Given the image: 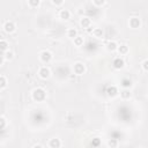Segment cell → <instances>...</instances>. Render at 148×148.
Returning a JSON list of instances; mask_svg holds the SVG:
<instances>
[{
    "label": "cell",
    "instance_id": "obj_25",
    "mask_svg": "<svg viewBox=\"0 0 148 148\" xmlns=\"http://www.w3.org/2000/svg\"><path fill=\"white\" fill-rule=\"evenodd\" d=\"M92 3H94L95 6H103V5L105 3V1H104V0H94Z\"/></svg>",
    "mask_w": 148,
    "mask_h": 148
},
{
    "label": "cell",
    "instance_id": "obj_13",
    "mask_svg": "<svg viewBox=\"0 0 148 148\" xmlns=\"http://www.w3.org/2000/svg\"><path fill=\"white\" fill-rule=\"evenodd\" d=\"M8 46H9V44H8V42L6 39H1L0 40V47H1V51L2 52L8 51Z\"/></svg>",
    "mask_w": 148,
    "mask_h": 148
},
{
    "label": "cell",
    "instance_id": "obj_14",
    "mask_svg": "<svg viewBox=\"0 0 148 148\" xmlns=\"http://www.w3.org/2000/svg\"><path fill=\"white\" fill-rule=\"evenodd\" d=\"M106 92H108V95H109V96H116V95H117V92H118V89H117L114 86H111V87H109V88H108Z\"/></svg>",
    "mask_w": 148,
    "mask_h": 148
},
{
    "label": "cell",
    "instance_id": "obj_8",
    "mask_svg": "<svg viewBox=\"0 0 148 148\" xmlns=\"http://www.w3.org/2000/svg\"><path fill=\"white\" fill-rule=\"evenodd\" d=\"M140 24H141V21H140V18H139V17L133 16V17H131V18H130V25H131V28L136 29V28H139V27H140Z\"/></svg>",
    "mask_w": 148,
    "mask_h": 148
},
{
    "label": "cell",
    "instance_id": "obj_11",
    "mask_svg": "<svg viewBox=\"0 0 148 148\" xmlns=\"http://www.w3.org/2000/svg\"><path fill=\"white\" fill-rule=\"evenodd\" d=\"M67 36H68L69 38H72V39H74L75 37H77V31H76V29H75V28H69V29L67 30Z\"/></svg>",
    "mask_w": 148,
    "mask_h": 148
},
{
    "label": "cell",
    "instance_id": "obj_26",
    "mask_svg": "<svg viewBox=\"0 0 148 148\" xmlns=\"http://www.w3.org/2000/svg\"><path fill=\"white\" fill-rule=\"evenodd\" d=\"M141 65H142V68H143V69H145L146 72H148V59H146V60H143Z\"/></svg>",
    "mask_w": 148,
    "mask_h": 148
},
{
    "label": "cell",
    "instance_id": "obj_9",
    "mask_svg": "<svg viewBox=\"0 0 148 148\" xmlns=\"http://www.w3.org/2000/svg\"><path fill=\"white\" fill-rule=\"evenodd\" d=\"M80 24H81V27H83L84 29H88V28H90V25H91V20H90L89 17L84 16V17L81 18Z\"/></svg>",
    "mask_w": 148,
    "mask_h": 148
},
{
    "label": "cell",
    "instance_id": "obj_27",
    "mask_svg": "<svg viewBox=\"0 0 148 148\" xmlns=\"http://www.w3.org/2000/svg\"><path fill=\"white\" fill-rule=\"evenodd\" d=\"M53 5H56V6H60V5H64V1L62 0H60V1H56V0H52L51 1Z\"/></svg>",
    "mask_w": 148,
    "mask_h": 148
},
{
    "label": "cell",
    "instance_id": "obj_28",
    "mask_svg": "<svg viewBox=\"0 0 148 148\" xmlns=\"http://www.w3.org/2000/svg\"><path fill=\"white\" fill-rule=\"evenodd\" d=\"M91 143H95V145H97V143H98V138H95V139L91 141Z\"/></svg>",
    "mask_w": 148,
    "mask_h": 148
},
{
    "label": "cell",
    "instance_id": "obj_6",
    "mask_svg": "<svg viewBox=\"0 0 148 148\" xmlns=\"http://www.w3.org/2000/svg\"><path fill=\"white\" fill-rule=\"evenodd\" d=\"M112 65H113V67H114L116 69H120V68H123V67H124L125 62H124V60H123L120 57H117V58H114V59H113Z\"/></svg>",
    "mask_w": 148,
    "mask_h": 148
},
{
    "label": "cell",
    "instance_id": "obj_3",
    "mask_svg": "<svg viewBox=\"0 0 148 148\" xmlns=\"http://www.w3.org/2000/svg\"><path fill=\"white\" fill-rule=\"evenodd\" d=\"M39 59H40L42 62H49V61L52 59V54H51L50 51L44 50V51H42V52L39 53Z\"/></svg>",
    "mask_w": 148,
    "mask_h": 148
},
{
    "label": "cell",
    "instance_id": "obj_4",
    "mask_svg": "<svg viewBox=\"0 0 148 148\" xmlns=\"http://www.w3.org/2000/svg\"><path fill=\"white\" fill-rule=\"evenodd\" d=\"M86 72V67L82 62H76L74 64V73L77 75H82Z\"/></svg>",
    "mask_w": 148,
    "mask_h": 148
},
{
    "label": "cell",
    "instance_id": "obj_20",
    "mask_svg": "<svg viewBox=\"0 0 148 148\" xmlns=\"http://www.w3.org/2000/svg\"><path fill=\"white\" fill-rule=\"evenodd\" d=\"M120 96H121L124 99H126V98H130V97H131V92H130V89H124V90L120 92Z\"/></svg>",
    "mask_w": 148,
    "mask_h": 148
},
{
    "label": "cell",
    "instance_id": "obj_21",
    "mask_svg": "<svg viewBox=\"0 0 148 148\" xmlns=\"http://www.w3.org/2000/svg\"><path fill=\"white\" fill-rule=\"evenodd\" d=\"M117 49H118V46H117V43H116V42H109V43H108V50L114 51V50H117Z\"/></svg>",
    "mask_w": 148,
    "mask_h": 148
},
{
    "label": "cell",
    "instance_id": "obj_17",
    "mask_svg": "<svg viewBox=\"0 0 148 148\" xmlns=\"http://www.w3.org/2000/svg\"><path fill=\"white\" fill-rule=\"evenodd\" d=\"M73 40H74V44H75L76 46H81V45L83 44V37H82V36H77V37H75Z\"/></svg>",
    "mask_w": 148,
    "mask_h": 148
},
{
    "label": "cell",
    "instance_id": "obj_2",
    "mask_svg": "<svg viewBox=\"0 0 148 148\" xmlns=\"http://www.w3.org/2000/svg\"><path fill=\"white\" fill-rule=\"evenodd\" d=\"M38 75H39L40 79H44V80H45V79H49L50 75H51V71H50L49 67L42 66V67L39 68V71H38Z\"/></svg>",
    "mask_w": 148,
    "mask_h": 148
},
{
    "label": "cell",
    "instance_id": "obj_15",
    "mask_svg": "<svg viewBox=\"0 0 148 148\" xmlns=\"http://www.w3.org/2000/svg\"><path fill=\"white\" fill-rule=\"evenodd\" d=\"M118 52L120 53V54H126L127 52H128V46L127 45H125V44H123V45H120V46H118Z\"/></svg>",
    "mask_w": 148,
    "mask_h": 148
},
{
    "label": "cell",
    "instance_id": "obj_7",
    "mask_svg": "<svg viewBox=\"0 0 148 148\" xmlns=\"http://www.w3.org/2000/svg\"><path fill=\"white\" fill-rule=\"evenodd\" d=\"M60 146H61V141L58 138H52L49 141V147L50 148H60Z\"/></svg>",
    "mask_w": 148,
    "mask_h": 148
},
{
    "label": "cell",
    "instance_id": "obj_22",
    "mask_svg": "<svg viewBox=\"0 0 148 148\" xmlns=\"http://www.w3.org/2000/svg\"><path fill=\"white\" fill-rule=\"evenodd\" d=\"M39 3H40L39 0H29L28 1V5L30 7H37V6H39Z\"/></svg>",
    "mask_w": 148,
    "mask_h": 148
},
{
    "label": "cell",
    "instance_id": "obj_24",
    "mask_svg": "<svg viewBox=\"0 0 148 148\" xmlns=\"http://www.w3.org/2000/svg\"><path fill=\"white\" fill-rule=\"evenodd\" d=\"M0 121H1V130H5V127H6V124H7V121H6V118H5L3 116H1V118H0Z\"/></svg>",
    "mask_w": 148,
    "mask_h": 148
},
{
    "label": "cell",
    "instance_id": "obj_23",
    "mask_svg": "<svg viewBox=\"0 0 148 148\" xmlns=\"http://www.w3.org/2000/svg\"><path fill=\"white\" fill-rule=\"evenodd\" d=\"M108 145H109V147H111V148H116L117 145H118V141H117L116 139H111V140H109Z\"/></svg>",
    "mask_w": 148,
    "mask_h": 148
},
{
    "label": "cell",
    "instance_id": "obj_16",
    "mask_svg": "<svg viewBox=\"0 0 148 148\" xmlns=\"http://www.w3.org/2000/svg\"><path fill=\"white\" fill-rule=\"evenodd\" d=\"M92 35H94L95 37H97V38H101V37L103 36V30H102L101 28H95V29L92 30Z\"/></svg>",
    "mask_w": 148,
    "mask_h": 148
},
{
    "label": "cell",
    "instance_id": "obj_1",
    "mask_svg": "<svg viewBox=\"0 0 148 148\" xmlns=\"http://www.w3.org/2000/svg\"><path fill=\"white\" fill-rule=\"evenodd\" d=\"M46 97V94H45V90L43 88H37L32 91V98L35 101H44Z\"/></svg>",
    "mask_w": 148,
    "mask_h": 148
},
{
    "label": "cell",
    "instance_id": "obj_5",
    "mask_svg": "<svg viewBox=\"0 0 148 148\" xmlns=\"http://www.w3.org/2000/svg\"><path fill=\"white\" fill-rule=\"evenodd\" d=\"M15 23L13 22V21H6L5 23H3V30L6 31V32H13L14 30H15Z\"/></svg>",
    "mask_w": 148,
    "mask_h": 148
},
{
    "label": "cell",
    "instance_id": "obj_29",
    "mask_svg": "<svg viewBox=\"0 0 148 148\" xmlns=\"http://www.w3.org/2000/svg\"><path fill=\"white\" fill-rule=\"evenodd\" d=\"M34 148H43V146H40V145H36Z\"/></svg>",
    "mask_w": 148,
    "mask_h": 148
},
{
    "label": "cell",
    "instance_id": "obj_10",
    "mask_svg": "<svg viewBox=\"0 0 148 148\" xmlns=\"http://www.w3.org/2000/svg\"><path fill=\"white\" fill-rule=\"evenodd\" d=\"M59 16H60V18H62V20H68V18H71V12H69L68 9L64 8V9H61V10L59 12Z\"/></svg>",
    "mask_w": 148,
    "mask_h": 148
},
{
    "label": "cell",
    "instance_id": "obj_12",
    "mask_svg": "<svg viewBox=\"0 0 148 148\" xmlns=\"http://www.w3.org/2000/svg\"><path fill=\"white\" fill-rule=\"evenodd\" d=\"M121 86H123V88H124V89H128V88L132 86V81H131L130 79L125 77V79H123V80H121Z\"/></svg>",
    "mask_w": 148,
    "mask_h": 148
},
{
    "label": "cell",
    "instance_id": "obj_19",
    "mask_svg": "<svg viewBox=\"0 0 148 148\" xmlns=\"http://www.w3.org/2000/svg\"><path fill=\"white\" fill-rule=\"evenodd\" d=\"M13 56H14V53H13L10 50H8V51L3 52V54H2V57H3L6 60H10V59L13 58Z\"/></svg>",
    "mask_w": 148,
    "mask_h": 148
},
{
    "label": "cell",
    "instance_id": "obj_18",
    "mask_svg": "<svg viewBox=\"0 0 148 148\" xmlns=\"http://www.w3.org/2000/svg\"><path fill=\"white\" fill-rule=\"evenodd\" d=\"M6 86H7V80H6L5 75H1L0 76V88H1V90H3L6 88Z\"/></svg>",
    "mask_w": 148,
    "mask_h": 148
}]
</instances>
